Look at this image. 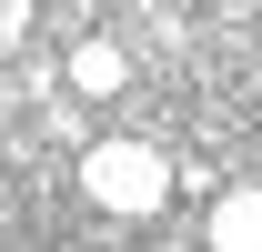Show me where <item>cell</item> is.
<instances>
[{"instance_id":"obj_2","label":"cell","mask_w":262,"mask_h":252,"mask_svg":"<svg viewBox=\"0 0 262 252\" xmlns=\"http://www.w3.org/2000/svg\"><path fill=\"white\" fill-rule=\"evenodd\" d=\"M121 81H131V51H121V40H71V91L111 101Z\"/></svg>"},{"instance_id":"obj_1","label":"cell","mask_w":262,"mask_h":252,"mask_svg":"<svg viewBox=\"0 0 262 252\" xmlns=\"http://www.w3.org/2000/svg\"><path fill=\"white\" fill-rule=\"evenodd\" d=\"M81 192H91L101 212L141 222V212H162V202H171V161L151 152V141H101V152L81 161Z\"/></svg>"},{"instance_id":"obj_4","label":"cell","mask_w":262,"mask_h":252,"mask_svg":"<svg viewBox=\"0 0 262 252\" xmlns=\"http://www.w3.org/2000/svg\"><path fill=\"white\" fill-rule=\"evenodd\" d=\"M20 20H31V0H0V61H10V40H20Z\"/></svg>"},{"instance_id":"obj_3","label":"cell","mask_w":262,"mask_h":252,"mask_svg":"<svg viewBox=\"0 0 262 252\" xmlns=\"http://www.w3.org/2000/svg\"><path fill=\"white\" fill-rule=\"evenodd\" d=\"M202 232H212V242H222V252H262V192H222Z\"/></svg>"}]
</instances>
